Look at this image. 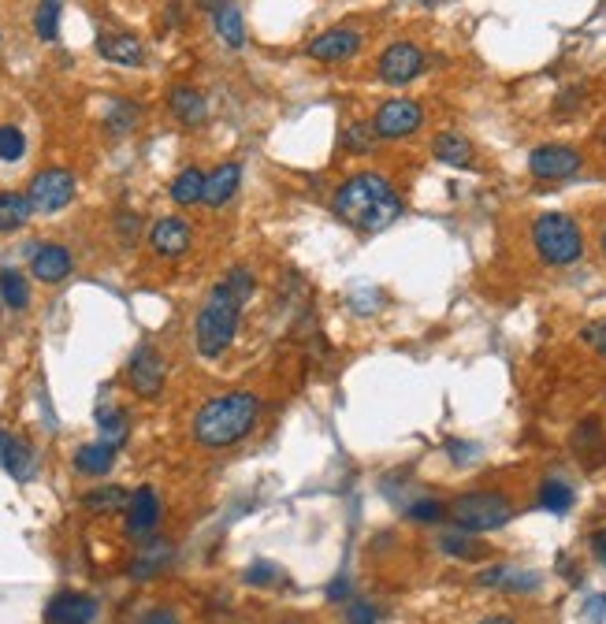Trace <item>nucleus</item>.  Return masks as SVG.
<instances>
[{"mask_svg": "<svg viewBox=\"0 0 606 624\" xmlns=\"http://www.w3.org/2000/svg\"><path fill=\"white\" fill-rule=\"evenodd\" d=\"M253 290H257V279H253L250 268H231L212 286L209 301L201 305L198 320H194V346H198L201 357H209V361L224 357L227 346L235 342L242 305L253 298Z\"/></svg>", "mask_w": 606, "mask_h": 624, "instance_id": "obj_1", "label": "nucleus"}, {"mask_svg": "<svg viewBox=\"0 0 606 624\" xmlns=\"http://www.w3.org/2000/svg\"><path fill=\"white\" fill-rule=\"evenodd\" d=\"M331 208L343 223H350L354 231H387L391 223L406 212V201L398 197L391 179H383L376 171H361L335 190Z\"/></svg>", "mask_w": 606, "mask_h": 624, "instance_id": "obj_2", "label": "nucleus"}, {"mask_svg": "<svg viewBox=\"0 0 606 624\" xmlns=\"http://www.w3.org/2000/svg\"><path fill=\"white\" fill-rule=\"evenodd\" d=\"M261 416V398L253 390H227V394H216L209 402L201 405L198 416H194V439L209 450H224V446H235L253 431Z\"/></svg>", "mask_w": 606, "mask_h": 624, "instance_id": "obj_3", "label": "nucleus"}, {"mask_svg": "<svg viewBox=\"0 0 606 624\" xmlns=\"http://www.w3.org/2000/svg\"><path fill=\"white\" fill-rule=\"evenodd\" d=\"M450 520L458 532L469 535H484V532H499L514 520V502L502 491H465L450 502Z\"/></svg>", "mask_w": 606, "mask_h": 624, "instance_id": "obj_4", "label": "nucleus"}, {"mask_svg": "<svg viewBox=\"0 0 606 624\" xmlns=\"http://www.w3.org/2000/svg\"><path fill=\"white\" fill-rule=\"evenodd\" d=\"M532 242H536L540 260L551 268H569L584 257V234L566 212H543L540 220L532 223Z\"/></svg>", "mask_w": 606, "mask_h": 624, "instance_id": "obj_5", "label": "nucleus"}, {"mask_svg": "<svg viewBox=\"0 0 606 624\" xmlns=\"http://www.w3.org/2000/svg\"><path fill=\"white\" fill-rule=\"evenodd\" d=\"M75 190H79V182H75V175L67 168H45L30 179L27 197L34 212L53 216V212H60V208H67L75 201Z\"/></svg>", "mask_w": 606, "mask_h": 624, "instance_id": "obj_6", "label": "nucleus"}, {"mask_svg": "<svg viewBox=\"0 0 606 624\" xmlns=\"http://www.w3.org/2000/svg\"><path fill=\"white\" fill-rule=\"evenodd\" d=\"M424 123V108L417 101H409V97H395V101H383L376 108V119H372V127H376V138L383 142H398V138H409V134H417Z\"/></svg>", "mask_w": 606, "mask_h": 624, "instance_id": "obj_7", "label": "nucleus"}, {"mask_svg": "<svg viewBox=\"0 0 606 624\" xmlns=\"http://www.w3.org/2000/svg\"><path fill=\"white\" fill-rule=\"evenodd\" d=\"M580 164H584V156L573 145H540V149L528 153V171H532V179L540 182L573 179L580 171Z\"/></svg>", "mask_w": 606, "mask_h": 624, "instance_id": "obj_8", "label": "nucleus"}, {"mask_svg": "<svg viewBox=\"0 0 606 624\" xmlns=\"http://www.w3.org/2000/svg\"><path fill=\"white\" fill-rule=\"evenodd\" d=\"M424 71V52L413 41H391L380 56V82L387 86H406Z\"/></svg>", "mask_w": 606, "mask_h": 624, "instance_id": "obj_9", "label": "nucleus"}, {"mask_svg": "<svg viewBox=\"0 0 606 624\" xmlns=\"http://www.w3.org/2000/svg\"><path fill=\"white\" fill-rule=\"evenodd\" d=\"M164 372H168V364L149 342H142L127 361V383L138 398H157L160 387H164Z\"/></svg>", "mask_w": 606, "mask_h": 624, "instance_id": "obj_10", "label": "nucleus"}, {"mask_svg": "<svg viewBox=\"0 0 606 624\" xmlns=\"http://www.w3.org/2000/svg\"><path fill=\"white\" fill-rule=\"evenodd\" d=\"M357 49H361V34L350 30V26H331V30L309 41V56L320 60V64H339L346 56H354Z\"/></svg>", "mask_w": 606, "mask_h": 624, "instance_id": "obj_11", "label": "nucleus"}, {"mask_svg": "<svg viewBox=\"0 0 606 624\" xmlns=\"http://www.w3.org/2000/svg\"><path fill=\"white\" fill-rule=\"evenodd\" d=\"M49 624H93L97 621V598L82 591H60L45 610Z\"/></svg>", "mask_w": 606, "mask_h": 624, "instance_id": "obj_12", "label": "nucleus"}, {"mask_svg": "<svg viewBox=\"0 0 606 624\" xmlns=\"http://www.w3.org/2000/svg\"><path fill=\"white\" fill-rule=\"evenodd\" d=\"M190 242H194V231H190V223L183 216H160L153 223V231H149V246L157 249L160 257H183Z\"/></svg>", "mask_w": 606, "mask_h": 624, "instance_id": "obj_13", "label": "nucleus"}, {"mask_svg": "<svg viewBox=\"0 0 606 624\" xmlns=\"http://www.w3.org/2000/svg\"><path fill=\"white\" fill-rule=\"evenodd\" d=\"M71 249L67 246H56V242H45V246H38L34 253H30V272H34V279L38 283H64L67 275H71Z\"/></svg>", "mask_w": 606, "mask_h": 624, "instance_id": "obj_14", "label": "nucleus"}, {"mask_svg": "<svg viewBox=\"0 0 606 624\" xmlns=\"http://www.w3.org/2000/svg\"><path fill=\"white\" fill-rule=\"evenodd\" d=\"M569 446H573V454H577L588 468L603 465V457H606L603 420H599V416H584L577 428H573V435H569Z\"/></svg>", "mask_w": 606, "mask_h": 624, "instance_id": "obj_15", "label": "nucleus"}, {"mask_svg": "<svg viewBox=\"0 0 606 624\" xmlns=\"http://www.w3.org/2000/svg\"><path fill=\"white\" fill-rule=\"evenodd\" d=\"M160 524V498L153 487H138L127 502V535L134 539H145L153 535V528Z\"/></svg>", "mask_w": 606, "mask_h": 624, "instance_id": "obj_16", "label": "nucleus"}, {"mask_svg": "<svg viewBox=\"0 0 606 624\" xmlns=\"http://www.w3.org/2000/svg\"><path fill=\"white\" fill-rule=\"evenodd\" d=\"M0 465L8 468L15 480H30L38 472V454H34V446L27 439L0 431Z\"/></svg>", "mask_w": 606, "mask_h": 624, "instance_id": "obj_17", "label": "nucleus"}, {"mask_svg": "<svg viewBox=\"0 0 606 624\" xmlns=\"http://www.w3.org/2000/svg\"><path fill=\"white\" fill-rule=\"evenodd\" d=\"M238 182H242V164L238 160H227L220 168L212 171L205 179V205L209 208H224L231 197L238 194Z\"/></svg>", "mask_w": 606, "mask_h": 624, "instance_id": "obj_18", "label": "nucleus"}, {"mask_svg": "<svg viewBox=\"0 0 606 624\" xmlns=\"http://www.w3.org/2000/svg\"><path fill=\"white\" fill-rule=\"evenodd\" d=\"M432 153H435V160L447 164V168H473V145H469V138L458 134V130L435 134Z\"/></svg>", "mask_w": 606, "mask_h": 624, "instance_id": "obj_19", "label": "nucleus"}, {"mask_svg": "<svg viewBox=\"0 0 606 624\" xmlns=\"http://www.w3.org/2000/svg\"><path fill=\"white\" fill-rule=\"evenodd\" d=\"M168 108H172V116L183 123V127H198V123H205V116H209V104H205V97H201L194 86H175L172 93H168Z\"/></svg>", "mask_w": 606, "mask_h": 624, "instance_id": "obj_20", "label": "nucleus"}, {"mask_svg": "<svg viewBox=\"0 0 606 624\" xmlns=\"http://www.w3.org/2000/svg\"><path fill=\"white\" fill-rule=\"evenodd\" d=\"M172 561V543H149L142 546L138 554L131 558V565H127V576H131L134 584H145V580H153L164 565Z\"/></svg>", "mask_w": 606, "mask_h": 624, "instance_id": "obj_21", "label": "nucleus"}, {"mask_svg": "<svg viewBox=\"0 0 606 624\" xmlns=\"http://www.w3.org/2000/svg\"><path fill=\"white\" fill-rule=\"evenodd\" d=\"M97 52L105 56V60H112V64H123V67H134L142 64V41L134 38V34H101L97 38Z\"/></svg>", "mask_w": 606, "mask_h": 624, "instance_id": "obj_22", "label": "nucleus"}, {"mask_svg": "<svg viewBox=\"0 0 606 624\" xmlns=\"http://www.w3.org/2000/svg\"><path fill=\"white\" fill-rule=\"evenodd\" d=\"M34 216L30 197L19 190H0V234H12L19 227H27V220Z\"/></svg>", "mask_w": 606, "mask_h": 624, "instance_id": "obj_23", "label": "nucleus"}, {"mask_svg": "<svg viewBox=\"0 0 606 624\" xmlns=\"http://www.w3.org/2000/svg\"><path fill=\"white\" fill-rule=\"evenodd\" d=\"M212 23H216V34H220L227 49H242L246 45V23H242V12L235 4H216L212 8Z\"/></svg>", "mask_w": 606, "mask_h": 624, "instance_id": "obj_24", "label": "nucleus"}, {"mask_svg": "<svg viewBox=\"0 0 606 624\" xmlns=\"http://www.w3.org/2000/svg\"><path fill=\"white\" fill-rule=\"evenodd\" d=\"M112 465H116V450L108 442H86L75 450V468L82 476H108Z\"/></svg>", "mask_w": 606, "mask_h": 624, "instance_id": "obj_25", "label": "nucleus"}, {"mask_svg": "<svg viewBox=\"0 0 606 624\" xmlns=\"http://www.w3.org/2000/svg\"><path fill=\"white\" fill-rule=\"evenodd\" d=\"M205 171L201 168H183L179 175L172 179V201L175 205H198L205 201Z\"/></svg>", "mask_w": 606, "mask_h": 624, "instance_id": "obj_26", "label": "nucleus"}, {"mask_svg": "<svg viewBox=\"0 0 606 624\" xmlns=\"http://www.w3.org/2000/svg\"><path fill=\"white\" fill-rule=\"evenodd\" d=\"M439 546H443V554H450V558L458 561H480L488 558V546L480 543V535H469V532H447L443 539H439Z\"/></svg>", "mask_w": 606, "mask_h": 624, "instance_id": "obj_27", "label": "nucleus"}, {"mask_svg": "<svg viewBox=\"0 0 606 624\" xmlns=\"http://www.w3.org/2000/svg\"><path fill=\"white\" fill-rule=\"evenodd\" d=\"M97 428H101V442H108L112 450H119L127 442V413L116 405H97Z\"/></svg>", "mask_w": 606, "mask_h": 624, "instance_id": "obj_28", "label": "nucleus"}, {"mask_svg": "<svg viewBox=\"0 0 606 624\" xmlns=\"http://www.w3.org/2000/svg\"><path fill=\"white\" fill-rule=\"evenodd\" d=\"M127 502H131V494H127V487H119V483L93 487L82 498V506L90 509V513H116V509H127Z\"/></svg>", "mask_w": 606, "mask_h": 624, "instance_id": "obj_29", "label": "nucleus"}, {"mask_svg": "<svg viewBox=\"0 0 606 624\" xmlns=\"http://www.w3.org/2000/svg\"><path fill=\"white\" fill-rule=\"evenodd\" d=\"M0 298L12 312H23L30 305V283L15 268H0Z\"/></svg>", "mask_w": 606, "mask_h": 624, "instance_id": "obj_30", "label": "nucleus"}, {"mask_svg": "<svg viewBox=\"0 0 606 624\" xmlns=\"http://www.w3.org/2000/svg\"><path fill=\"white\" fill-rule=\"evenodd\" d=\"M376 127H372V119H357V123H350V127L343 130V149L354 156H369L372 149H376Z\"/></svg>", "mask_w": 606, "mask_h": 624, "instance_id": "obj_31", "label": "nucleus"}, {"mask_svg": "<svg viewBox=\"0 0 606 624\" xmlns=\"http://www.w3.org/2000/svg\"><path fill=\"white\" fill-rule=\"evenodd\" d=\"M134 123H138V104H134V101H108L105 127H108V134H112V138L131 134Z\"/></svg>", "mask_w": 606, "mask_h": 624, "instance_id": "obj_32", "label": "nucleus"}, {"mask_svg": "<svg viewBox=\"0 0 606 624\" xmlns=\"http://www.w3.org/2000/svg\"><path fill=\"white\" fill-rule=\"evenodd\" d=\"M540 506L547 509V513H569V509H573V487H569L566 480H543Z\"/></svg>", "mask_w": 606, "mask_h": 624, "instance_id": "obj_33", "label": "nucleus"}, {"mask_svg": "<svg viewBox=\"0 0 606 624\" xmlns=\"http://www.w3.org/2000/svg\"><path fill=\"white\" fill-rule=\"evenodd\" d=\"M60 12H64V8H60L56 0L34 8V30H38L41 41H56V34H60Z\"/></svg>", "mask_w": 606, "mask_h": 624, "instance_id": "obj_34", "label": "nucleus"}, {"mask_svg": "<svg viewBox=\"0 0 606 624\" xmlns=\"http://www.w3.org/2000/svg\"><path fill=\"white\" fill-rule=\"evenodd\" d=\"M242 580H246V584H253V587H276V584H283V580H287V572L279 569L276 561H253Z\"/></svg>", "mask_w": 606, "mask_h": 624, "instance_id": "obj_35", "label": "nucleus"}, {"mask_svg": "<svg viewBox=\"0 0 606 624\" xmlns=\"http://www.w3.org/2000/svg\"><path fill=\"white\" fill-rule=\"evenodd\" d=\"M443 513H447V506L435 502V498H421V502H413V506L406 509V517L413 520V524H439Z\"/></svg>", "mask_w": 606, "mask_h": 624, "instance_id": "obj_36", "label": "nucleus"}, {"mask_svg": "<svg viewBox=\"0 0 606 624\" xmlns=\"http://www.w3.org/2000/svg\"><path fill=\"white\" fill-rule=\"evenodd\" d=\"M27 153V138H23V130L19 127H0V160H19V156Z\"/></svg>", "mask_w": 606, "mask_h": 624, "instance_id": "obj_37", "label": "nucleus"}, {"mask_svg": "<svg viewBox=\"0 0 606 624\" xmlns=\"http://www.w3.org/2000/svg\"><path fill=\"white\" fill-rule=\"evenodd\" d=\"M346 624H380V610L372 602H365V598H354L346 606Z\"/></svg>", "mask_w": 606, "mask_h": 624, "instance_id": "obj_38", "label": "nucleus"}, {"mask_svg": "<svg viewBox=\"0 0 606 624\" xmlns=\"http://www.w3.org/2000/svg\"><path fill=\"white\" fill-rule=\"evenodd\" d=\"M138 624H179V613H175L172 606H153Z\"/></svg>", "mask_w": 606, "mask_h": 624, "instance_id": "obj_39", "label": "nucleus"}, {"mask_svg": "<svg viewBox=\"0 0 606 624\" xmlns=\"http://www.w3.org/2000/svg\"><path fill=\"white\" fill-rule=\"evenodd\" d=\"M580 338H584V342H592L595 353H603V357H606V320H603V324H595V327H584V331H580Z\"/></svg>", "mask_w": 606, "mask_h": 624, "instance_id": "obj_40", "label": "nucleus"}, {"mask_svg": "<svg viewBox=\"0 0 606 624\" xmlns=\"http://www.w3.org/2000/svg\"><path fill=\"white\" fill-rule=\"evenodd\" d=\"M506 565H495V569H484V572H476V584L480 587H502V580H506Z\"/></svg>", "mask_w": 606, "mask_h": 624, "instance_id": "obj_41", "label": "nucleus"}, {"mask_svg": "<svg viewBox=\"0 0 606 624\" xmlns=\"http://www.w3.org/2000/svg\"><path fill=\"white\" fill-rule=\"evenodd\" d=\"M606 617V595H592L588 598V621L599 624Z\"/></svg>", "mask_w": 606, "mask_h": 624, "instance_id": "obj_42", "label": "nucleus"}, {"mask_svg": "<svg viewBox=\"0 0 606 624\" xmlns=\"http://www.w3.org/2000/svg\"><path fill=\"white\" fill-rule=\"evenodd\" d=\"M588 546H592V558L599 561V565H606V528H603V532H592Z\"/></svg>", "mask_w": 606, "mask_h": 624, "instance_id": "obj_43", "label": "nucleus"}, {"mask_svg": "<svg viewBox=\"0 0 606 624\" xmlns=\"http://www.w3.org/2000/svg\"><path fill=\"white\" fill-rule=\"evenodd\" d=\"M346 595H350V580H346V576H335L328 584V598L331 602H343Z\"/></svg>", "mask_w": 606, "mask_h": 624, "instance_id": "obj_44", "label": "nucleus"}, {"mask_svg": "<svg viewBox=\"0 0 606 624\" xmlns=\"http://www.w3.org/2000/svg\"><path fill=\"white\" fill-rule=\"evenodd\" d=\"M450 454L458 457V465H469V457H476L480 450H476V446H465V442H450Z\"/></svg>", "mask_w": 606, "mask_h": 624, "instance_id": "obj_45", "label": "nucleus"}, {"mask_svg": "<svg viewBox=\"0 0 606 624\" xmlns=\"http://www.w3.org/2000/svg\"><path fill=\"white\" fill-rule=\"evenodd\" d=\"M119 231L134 238V231H138V216H134V212H119Z\"/></svg>", "mask_w": 606, "mask_h": 624, "instance_id": "obj_46", "label": "nucleus"}, {"mask_svg": "<svg viewBox=\"0 0 606 624\" xmlns=\"http://www.w3.org/2000/svg\"><path fill=\"white\" fill-rule=\"evenodd\" d=\"M476 624H517L514 617H502V613H495V617H484V621H476Z\"/></svg>", "mask_w": 606, "mask_h": 624, "instance_id": "obj_47", "label": "nucleus"}, {"mask_svg": "<svg viewBox=\"0 0 606 624\" xmlns=\"http://www.w3.org/2000/svg\"><path fill=\"white\" fill-rule=\"evenodd\" d=\"M599 242H603V253H606V231H603V238H599Z\"/></svg>", "mask_w": 606, "mask_h": 624, "instance_id": "obj_48", "label": "nucleus"}, {"mask_svg": "<svg viewBox=\"0 0 606 624\" xmlns=\"http://www.w3.org/2000/svg\"><path fill=\"white\" fill-rule=\"evenodd\" d=\"M283 624H302V621H283Z\"/></svg>", "mask_w": 606, "mask_h": 624, "instance_id": "obj_49", "label": "nucleus"}, {"mask_svg": "<svg viewBox=\"0 0 606 624\" xmlns=\"http://www.w3.org/2000/svg\"><path fill=\"white\" fill-rule=\"evenodd\" d=\"M603 145H606V134H603Z\"/></svg>", "mask_w": 606, "mask_h": 624, "instance_id": "obj_50", "label": "nucleus"}]
</instances>
